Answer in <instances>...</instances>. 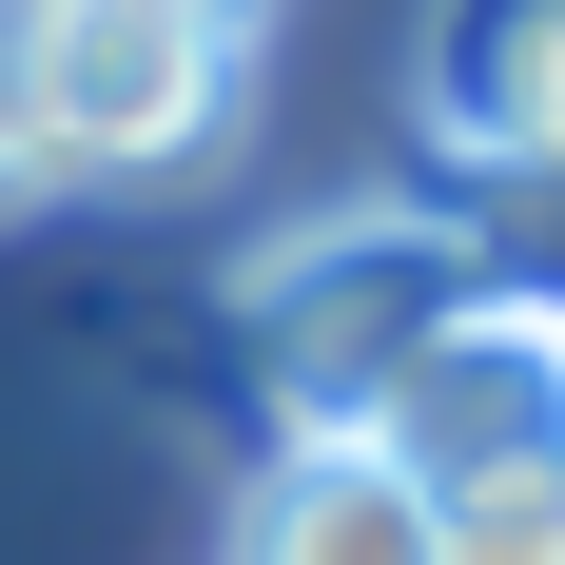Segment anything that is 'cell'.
<instances>
[{
	"label": "cell",
	"instance_id": "1",
	"mask_svg": "<svg viewBox=\"0 0 565 565\" xmlns=\"http://www.w3.org/2000/svg\"><path fill=\"white\" fill-rule=\"evenodd\" d=\"M351 429L409 468V508H449V488H488V468H546V449H565V292L468 274L449 312L371 371V409H351Z\"/></svg>",
	"mask_w": 565,
	"mask_h": 565
},
{
	"label": "cell",
	"instance_id": "2",
	"mask_svg": "<svg viewBox=\"0 0 565 565\" xmlns=\"http://www.w3.org/2000/svg\"><path fill=\"white\" fill-rule=\"evenodd\" d=\"M40 157L58 175H195L254 98V58H215L195 20H137V0H40Z\"/></svg>",
	"mask_w": 565,
	"mask_h": 565
},
{
	"label": "cell",
	"instance_id": "3",
	"mask_svg": "<svg viewBox=\"0 0 565 565\" xmlns=\"http://www.w3.org/2000/svg\"><path fill=\"white\" fill-rule=\"evenodd\" d=\"M468 292V234H429V215H351V234H292V254H254L234 274V312H254V351L292 371V429H351L371 409V371H391L429 312Z\"/></svg>",
	"mask_w": 565,
	"mask_h": 565
},
{
	"label": "cell",
	"instance_id": "4",
	"mask_svg": "<svg viewBox=\"0 0 565 565\" xmlns=\"http://www.w3.org/2000/svg\"><path fill=\"white\" fill-rule=\"evenodd\" d=\"M234 565H429V508L371 429H274L234 488Z\"/></svg>",
	"mask_w": 565,
	"mask_h": 565
},
{
	"label": "cell",
	"instance_id": "5",
	"mask_svg": "<svg viewBox=\"0 0 565 565\" xmlns=\"http://www.w3.org/2000/svg\"><path fill=\"white\" fill-rule=\"evenodd\" d=\"M565 0H429V137L488 175H526V98H546Z\"/></svg>",
	"mask_w": 565,
	"mask_h": 565
},
{
	"label": "cell",
	"instance_id": "6",
	"mask_svg": "<svg viewBox=\"0 0 565 565\" xmlns=\"http://www.w3.org/2000/svg\"><path fill=\"white\" fill-rule=\"evenodd\" d=\"M429 565H565V449L449 488V508H429Z\"/></svg>",
	"mask_w": 565,
	"mask_h": 565
},
{
	"label": "cell",
	"instance_id": "7",
	"mask_svg": "<svg viewBox=\"0 0 565 565\" xmlns=\"http://www.w3.org/2000/svg\"><path fill=\"white\" fill-rule=\"evenodd\" d=\"M40 175H58V157H40V40L0 20V195H40Z\"/></svg>",
	"mask_w": 565,
	"mask_h": 565
},
{
	"label": "cell",
	"instance_id": "8",
	"mask_svg": "<svg viewBox=\"0 0 565 565\" xmlns=\"http://www.w3.org/2000/svg\"><path fill=\"white\" fill-rule=\"evenodd\" d=\"M137 20H195L215 58H254V40H274V0H137Z\"/></svg>",
	"mask_w": 565,
	"mask_h": 565
},
{
	"label": "cell",
	"instance_id": "9",
	"mask_svg": "<svg viewBox=\"0 0 565 565\" xmlns=\"http://www.w3.org/2000/svg\"><path fill=\"white\" fill-rule=\"evenodd\" d=\"M526 175H565V40H546V98H526Z\"/></svg>",
	"mask_w": 565,
	"mask_h": 565
},
{
	"label": "cell",
	"instance_id": "10",
	"mask_svg": "<svg viewBox=\"0 0 565 565\" xmlns=\"http://www.w3.org/2000/svg\"><path fill=\"white\" fill-rule=\"evenodd\" d=\"M0 20H40V0H0Z\"/></svg>",
	"mask_w": 565,
	"mask_h": 565
}]
</instances>
